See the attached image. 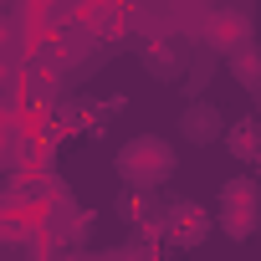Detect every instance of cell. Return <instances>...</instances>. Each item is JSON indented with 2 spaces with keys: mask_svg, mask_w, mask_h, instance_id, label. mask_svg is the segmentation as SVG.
I'll return each instance as SVG.
<instances>
[{
  "mask_svg": "<svg viewBox=\"0 0 261 261\" xmlns=\"http://www.w3.org/2000/svg\"><path fill=\"white\" fill-rule=\"evenodd\" d=\"M174 169H179V159H174L169 139H159V134H134L118 149V179L134 190H159L174 179Z\"/></svg>",
  "mask_w": 261,
  "mask_h": 261,
  "instance_id": "cell-1",
  "label": "cell"
},
{
  "mask_svg": "<svg viewBox=\"0 0 261 261\" xmlns=\"http://www.w3.org/2000/svg\"><path fill=\"white\" fill-rule=\"evenodd\" d=\"M256 225H261V190H256V179H246V174L225 179L220 185V230L230 241H251Z\"/></svg>",
  "mask_w": 261,
  "mask_h": 261,
  "instance_id": "cell-2",
  "label": "cell"
},
{
  "mask_svg": "<svg viewBox=\"0 0 261 261\" xmlns=\"http://www.w3.org/2000/svg\"><path fill=\"white\" fill-rule=\"evenodd\" d=\"M164 236L174 246H200L210 236V215L195 205V200H169L164 205Z\"/></svg>",
  "mask_w": 261,
  "mask_h": 261,
  "instance_id": "cell-3",
  "label": "cell"
},
{
  "mask_svg": "<svg viewBox=\"0 0 261 261\" xmlns=\"http://www.w3.org/2000/svg\"><path fill=\"white\" fill-rule=\"evenodd\" d=\"M179 134H185L195 149L220 144V139H225V118H220L215 102H185V108H179Z\"/></svg>",
  "mask_w": 261,
  "mask_h": 261,
  "instance_id": "cell-4",
  "label": "cell"
},
{
  "mask_svg": "<svg viewBox=\"0 0 261 261\" xmlns=\"http://www.w3.org/2000/svg\"><path fill=\"white\" fill-rule=\"evenodd\" d=\"M205 41L215 51H241L251 41V11H210V26H205Z\"/></svg>",
  "mask_w": 261,
  "mask_h": 261,
  "instance_id": "cell-5",
  "label": "cell"
},
{
  "mask_svg": "<svg viewBox=\"0 0 261 261\" xmlns=\"http://www.w3.org/2000/svg\"><path fill=\"white\" fill-rule=\"evenodd\" d=\"M225 144L236 149L241 164H256V159H261V123H251V118H246V123H230V128H225Z\"/></svg>",
  "mask_w": 261,
  "mask_h": 261,
  "instance_id": "cell-6",
  "label": "cell"
}]
</instances>
